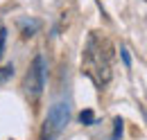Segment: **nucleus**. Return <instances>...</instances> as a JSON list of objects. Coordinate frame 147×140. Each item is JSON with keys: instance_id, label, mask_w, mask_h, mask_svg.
Segmentation results:
<instances>
[{"instance_id": "1", "label": "nucleus", "mask_w": 147, "mask_h": 140, "mask_svg": "<svg viewBox=\"0 0 147 140\" xmlns=\"http://www.w3.org/2000/svg\"><path fill=\"white\" fill-rule=\"evenodd\" d=\"M84 70L97 86H107L111 79V61L109 54L102 50V43L97 41V36L88 38L86 52H84Z\"/></svg>"}, {"instance_id": "2", "label": "nucleus", "mask_w": 147, "mask_h": 140, "mask_svg": "<svg viewBox=\"0 0 147 140\" xmlns=\"http://www.w3.org/2000/svg\"><path fill=\"white\" fill-rule=\"evenodd\" d=\"M68 120H70V106H68V102H55L50 106L48 115H45L41 140H57L61 136V131L66 129Z\"/></svg>"}, {"instance_id": "3", "label": "nucleus", "mask_w": 147, "mask_h": 140, "mask_svg": "<svg viewBox=\"0 0 147 140\" xmlns=\"http://www.w3.org/2000/svg\"><path fill=\"white\" fill-rule=\"evenodd\" d=\"M43 86H45V59L41 54H36L30 70H27V75H25V93H27V97L32 102H36L41 97V93H43Z\"/></svg>"}, {"instance_id": "4", "label": "nucleus", "mask_w": 147, "mask_h": 140, "mask_svg": "<svg viewBox=\"0 0 147 140\" xmlns=\"http://www.w3.org/2000/svg\"><path fill=\"white\" fill-rule=\"evenodd\" d=\"M79 122L86 124V127H91V124H95V113H93L91 108H86V111H82L79 113Z\"/></svg>"}, {"instance_id": "5", "label": "nucleus", "mask_w": 147, "mask_h": 140, "mask_svg": "<svg viewBox=\"0 0 147 140\" xmlns=\"http://www.w3.org/2000/svg\"><path fill=\"white\" fill-rule=\"evenodd\" d=\"M11 75H14V66H11V63L5 66V68H0V81H7Z\"/></svg>"}, {"instance_id": "6", "label": "nucleus", "mask_w": 147, "mask_h": 140, "mask_svg": "<svg viewBox=\"0 0 147 140\" xmlns=\"http://www.w3.org/2000/svg\"><path fill=\"white\" fill-rule=\"evenodd\" d=\"M120 133H122V120H120V118H115V131H113V138H111V140H118Z\"/></svg>"}, {"instance_id": "7", "label": "nucleus", "mask_w": 147, "mask_h": 140, "mask_svg": "<svg viewBox=\"0 0 147 140\" xmlns=\"http://www.w3.org/2000/svg\"><path fill=\"white\" fill-rule=\"evenodd\" d=\"M5 41H7V30L0 27V57H2V50H5Z\"/></svg>"}, {"instance_id": "8", "label": "nucleus", "mask_w": 147, "mask_h": 140, "mask_svg": "<svg viewBox=\"0 0 147 140\" xmlns=\"http://www.w3.org/2000/svg\"><path fill=\"white\" fill-rule=\"evenodd\" d=\"M122 52V59H125V66H129V54H127V50H120Z\"/></svg>"}]
</instances>
